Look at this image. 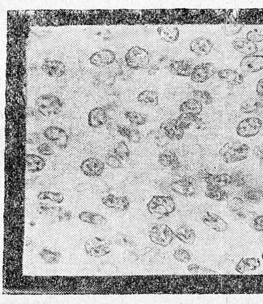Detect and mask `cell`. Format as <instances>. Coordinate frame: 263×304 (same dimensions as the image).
<instances>
[{"instance_id":"cell-1","label":"cell","mask_w":263,"mask_h":304,"mask_svg":"<svg viewBox=\"0 0 263 304\" xmlns=\"http://www.w3.org/2000/svg\"><path fill=\"white\" fill-rule=\"evenodd\" d=\"M207 147L216 163L224 170L246 167L251 155L249 143L219 134L208 140Z\"/></svg>"},{"instance_id":"cell-2","label":"cell","mask_w":263,"mask_h":304,"mask_svg":"<svg viewBox=\"0 0 263 304\" xmlns=\"http://www.w3.org/2000/svg\"><path fill=\"white\" fill-rule=\"evenodd\" d=\"M220 134L248 143L263 137V116H246L228 120Z\"/></svg>"},{"instance_id":"cell-3","label":"cell","mask_w":263,"mask_h":304,"mask_svg":"<svg viewBox=\"0 0 263 304\" xmlns=\"http://www.w3.org/2000/svg\"><path fill=\"white\" fill-rule=\"evenodd\" d=\"M249 144L251 155L245 168L255 176L263 179V137Z\"/></svg>"},{"instance_id":"cell-4","label":"cell","mask_w":263,"mask_h":304,"mask_svg":"<svg viewBox=\"0 0 263 304\" xmlns=\"http://www.w3.org/2000/svg\"><path fill=\"white\" fill-rule=\"evenodd\" d=\"M38 112L45 117H51L59 114L63 106L62 101L57 96L44 95L39 97L35 102Z\"/></svg>"},{"instance_id":"cell-5","label":"cell","mask_w":263,"mask_h":304,"mask_svg":"<svg viewBox=\"0 0 263 304\" xmlns=\"http://www.w3.org/2000/svg\"><path fill=\"white\" fill-rule=\"evenodd\" d=\"M149 211L155 217L164 218L172 213L175 204L170 197H156L148 205Z\"/></svg>"},{"instance_id":"cell-6","label":"cell","mask_w":263,"mask_h":304,"mask_svg":"<svg viewBox=\"0 0 263 304\" xmlns=\"http://www.w3.org/2000/svg\"><path fill=\"white\" fill-rule=\"evenodd\" d=\"M112 250L111 242L106 238L93 237L85 243V251L86 254L93 258H99L108 255Z\"/></svg>"},{"instance_id":"cell-7","label":"cell","mask_w":263,"mask_h":304,"mask_svg":"<svg viewBox=\"0 0 263 304\" xmlns=\"http://www.w3.org/2000/svg\"><path fill=\"white\" fill-rule=\"evenodd\" d=\"M125 63L132 70H141L147 67L150 62V55L147 51L135 46L130 48L125 55Z\"/></svg>"},{"instance_id":"cell-8","label":"cell","mask_w":263,"mask_h":304,"mask_svg":"<svg viewBox=\"0 0 263 304\" xmlns=\"http://www.w3.org/2000/svg\"><path fill=\"white\" fill-rule=\"evenodd\" d=\"M149 236L151 240L158 245L166 247L174 239L172 230L164 224H154L150 228Z\"/></svg>"},{"instance_id":"cell-9","label":"cell","mask_w":263,"mask_h":304,"mask_svg":"<svg viewBox=\"0 0 263 304\" xmlns=\"http://www.w3.org/2000/svg\"><path fill=\"white\" fill-rule=\"evenodd\" d=\"M43 135L46 140L60 149H64L68 145L69 136L61 128L54 126L48 127L44 130Z\"/></svg>"},{"instance_id":"cell-10","label":"cell","mask_w":263,"mask_h":304,"mask_svg":"<svg viewBox=\"0 0 263 304\" xmlns=\"http://www.w3.org/2000/svg\"><path fill=\"white\" fill-rule=\"evenodd\" d=\"M239 112L246 116H263V98L255 97L243 100L239 105Z\"/></svg>"},{"instance_id":"cell-11","label":"cell","mask_w":263,"mask_h":304,"mask_svg":"<svg viewBox=\"0 0 263 304\" xmlns=\"http://www.w3.org/2000/svg\"><path fill=\"white\" fill-rule=\"evenodd\" d=\"M216 72L217 68L212 63H203L195 67L191 79L195 82L203 83L212 77Z\"/></svg>"},{"instance_id":"cell-12","label":"cell","mask_w":263,"mask_h":304,"mask_svg":"<svg viewBox=\"0 0 263 304\" xmlns=\"http://www.w3.org/2000/svg\"><path fill=\"white\" fill-rule=\"evenodd\" d=\"M104 163L96 158L91 157L85 160L81 165L83 173L89 177L100 176L104 171Z\"/></svg>"},{"instance_id":"cell-13","label":"cell","mask_w":263,"mask_h":304,"mask_svg":"<svg viewBox=\"0 0 263 304\" xmlns=\"http://www.w3.org/2000/svg\"><path fill=\"white\" fill-rule=\"evenodd\" d=\"M240 67L245 73L258 72L263 69V56L254 54L246 56L242 60Z\"/></svg>"},{"instance_id":"cell-14","label":"cell","mask_w":263,"mask_h":304,"mask_svg":"<svg viewBox=\"0 0 263 304\" xmlns=\"http://www.w3.org/2000/svg\"><path fill=\"white\" fill-rule=\"evenodd\" d=\"M194 68L192 63L188 60L173 61L168 67L173 75L183 77L191 76Z\"/></svg>"},{"instance_id":"cell-15","label":"cell","mask_w":263,"mask_h":304,"mask_svg":"<svg viewBox=\"0 0 263 304\" xmlns=\"http://www.w3.org/2000/svg\"><path fill=\"white\" fill-rule=\"evenodd\" d=\"M214 47L213 42L205 37L197 38L190 43L191 50L197 56L204 57L208 54Z\"/></svg>"},{"instance_id":"cell-16","label":"cell","mask_w":263,"mask_h":304,"mask_svg":"<svg viewBox=\"0 0 263 304\" xmlns=\"http://www.w3.org/2000/svg\"><path fill=\"white\" fill-rule=\"evenodd\" d=\"M115 60V54L109 49H102L93 54L90 58L92 65L104 67L112 64Z\"/></svg>"},{"instance_id":"cell-17","label":"cell","mask_w":263,"mask_h":304,"mask_svg":"<svg viewBox=\"0 0 263 304\" xmlns=\"http://www.w3.org/2000/svg\"><path fill=\"white\" fill-rule=\"evenodd\" d=\"M108 121L106 110L101 107H96L92 109L88 117V124L90 127L97 129L105 125Z\"/></svg>"},{"instance_id":"cell-18","label":"cell","mask_w":263,"mask_h":304,"mask_svg":"<svg viewBox=\"0 0 263 304\" xmlns=\"http://www.w3.org/2000/svg\"><path fill=\"white\" fill-rule=\"evenodd\" d=\"M102 202L107 207L119 211L127 210L129 205L128 200L125 197H117L112 195L104 197Z\"/></svg>"},{"instance_id":"cell-19","label":"cell","mask_w":263,"mask_h":304,"mask_svg":"<svg viewBox=\"0 0 263 304\" xmlns=\"http://www.w3.org/2000/svg\"><path fill=\"white\" fill-rule=\"evenodd\" d=\"M219 78L231 86H238L244 81V76L237 71L231 69H224L218 72Z\"/></svg>"},{"instance_id":"cell-20","label":"cell","mask_w":263,"mask_h":304,"mask_svg":"<svg viewBox=\"0 0 263 304\" xmlns=\"http://www.w3.org/2000/svg\"><path fill=\"white\" fill-rule=\"evenodd\" d=\"M43 72L52 77H60L65 71L64 65L59 61L47 60L45 62L42 67Z\"/></svg>"},{"instance_id":"cell-21","label":"cell","mask_w":263,"mask_h":304,"mask_svg":"<svg viewBox=\"0 0 263 304\" xmlns=\"http://www.w3.org/2000/svg\"><path fill=\"white\" fill-rule=\"evenodd\" d=\"M232 45L236 51L246 56L253 55L258 50L256 44L247 39H236L233 41Z\"/></svg>"},{"instance_id":"cell-22","label":"cell","mask_w":263,"mask_h":304,"mask_svg":"<svg viewBox=\"0 0 263 304\" xmlns=\"http://www.w3.org/2000/svg\"><path fill=\"white\" fill-rule=\"evenodd\" d=\"M175 235L181 241L187 245L192 244L196 237L195 233L192 229L184 224L177 227Z\"/></svg>"},{"instance_id":"cell-23","label":"cell","mask_w":263,"mask_h":304,"mask_svg":"<svg viewBox=\"0 0 263 304\" xmlns=\"http://www.w3.org/2000/svg\"><path fill=\"white\" fill-rule=\"evenodd\" d=\"M203 222L208 227L218 231L225 230L226 224L223 220L218 215L206 212L202 218Z\"/></svg>"},{"instance_id":"cell-24","label":"cell","mask_w":263,"mask_h":304,"mask_svg":"<svg viewBox=\"0 0 263 304\" xmlns=\"http://www.w3.org/2000/svg\"><path fill=\"white\" fill-rule=\"evenodd\" d=\"M79 218L82 222L95 226H103L107 222L103 215L92 212H83L79 215Z\"/></svg>"},{"instance_id":"cell-25","label":"cell","mask_w":263,"mask_h":304,"mask_svg":"<svg viewBox=\"0 0 263 304\" xmlns=\"http://www.w3.org/2000/svg\"><path fill=\"white\" fill-rule=\"evenodd\" d=\"M157 32L161 38L168 43H173L179 37V31L175 26H161L158 29Z\"/></svg>"},{"instance_id":"cell-26","label":"cell","mask_w":263,"mask_h":304,"mask_svg":"<svg viewBox=\"0 0 263 304\" xmlns=\"http://www.w3.org/2000/svg\"><path fill=\"white\" fill-rule=\"evenodd\" d=\"M27 167L32 173L41 171L45 166L44 159L35 154H29L26 157Z\"/></svg>"},{"instance_id":"cell-27","label":"cell","mask_w":263,"mask_h":304,"mask_svg":"<svg viewBox=\"0 0 263 304\" xmlns=\"http://www.w3.org/2000/svg\"><path fill=\"white\" fill-rule=\"evenodd\" d=\"M182 113L199 115L203 110V104L195 99H190L184 102L180 106Z\"/></svg>"},{"instance_id":"cell-28","label":"cell","mask_w":263,"mask_h":304,"mask_svg":"<svg viewBox=\"0 0 263 304\" xmlns=\"http://www.w3.org/2000/svg\"><path fill=\"white\" fill-rule=\"evenodd\" d=\"M39 256L45 263L49 265L57 264L62 258L59 252L47 248L42 249L39 253Z\"/></svg>"},{"instance_id":"cell-29","label":"cell","mask_w":263,"mask_h":304,"mask_svg":"<svg viewBox=\"0 0 263 304\" xmlns=\"http://www.w3.org/2000/svg\"><path fill=\"white\" fill-rule=\"evenodd\" d=\"M138 101L144 105L155 106L158 104L159 97L155 92L147 90L142 92L139 95Z\"/></svg>"},{"instance_id":"cell-30","label":"cell","mask_w":263,"mask_h":304,"mask_svg":"<svg viewBox=\"0 0 263 304\" xmlns=\"http://www.w3.org/2000/svg\"><path fill=\"white\" fill-rule=\"evenodd\" d=\"M113 241L116 244L123 247H133L136 246V242L129 236L118 233L113 237Z\"/></svg>"},{"instance_id":"cell-31","label":"cell","mask_w":263,"mask_h":304,"mask_svg":"<svg viewBox=\"0 0 263 304\" xmlns=\"http://www.w3.org/2000/svg\"><path fill=\"white\" fill-rule=\"evenodd\" d=\"M193 98L202 104L210 105L214 102L212 95L206 91L196 90L193 93Z\"/></svg>"},{"instance_id":"cell-32","label":"cell","mask_w":263,"mask_h":304,"mask_svg":"<svg viewBox=\"0 0 263 304\" xmlns=\"http://www.w3.org/2000/svg\"><path fill=\"white\" fill-rule=\"evenodd\" d=\"M125 117L132 124L135 125H142L146 123V116L140 113L135 111H128L125 114Z\"/></svg>"},{"instance_id":"cell-33","label":"cell","mask_w":263,"mask_h":304,"mask_svg":"<svg viewBox=\"0 0 263 304\" xmlns=\"http://www.w3.org/2000/svg\"><path fill=\"white\" fill-rule=\"evenodd\" d=\"M38 198L42 201L48 200L57 204L62 203L64 199L63 195L61 194L48 191L41 192Z\"/></svg>"},{"instance_id":"cell-34","label":"cell","mask_w":263,"mask_h":304,"mask_svg":"<svg viewBox=\"0 0 263 304\" xmlns=\"http://www.w3.org/2000/svg\"><path fill=\"white\" fill-rule=\"evenodd\" d=\"M120 158L116 155L114 150L110 151L106 155L105 161L106 163L114 169L119 168L121 166Z\"/></svg>"},{"instance_id":"cell-35","label":"cell","mask_w":263,"mask_h":304,"mask_svg":"<svg viewBox=\"0 0 263 304\" xmlns=\"http://www.w3.org/2000/svg\"><path fill=\"white\" fill-rule=\"evenodd\" d=\"M246 39L254 43L261 42L263 41V31L257 29L250 31L247 34Z\"/></svg>"},{"instance_id":"cell-36","label":"cell","mask_w":263,"mask_h":304,"mask_svg":"<svg viewBox=\"0 0 263 304\" xmlns=\"http://www.w3.org/2000/svg\"><path fill=\"white\" fill-rule=\"evenodd\" d=\"M174 257L177 261L183 263H188L191 260L189 253L181 248H179L175 251Z\"/></svg>"},{"instance_id":"cell-37","label":"cell","mask_w":263,"mask_h":304,"mask_svg":"<svg viewBox=\"0 0 263 304\" xmlns=\"http://www.w3.org/2000/svg\"><path fill=\"white\" fill-rule=\"evenodd\" d=\"M114 151L120 159H125L127 157L129 150L127 145L123 142H120L116 146Z\"/></svg>"},{"instance_id":"cell-38","label":"cell","mask_w":263,"mask_h":304,"mask_svg":"<svg viewBox=\"0 0 263 304\" xmlns=\"http://www.w3.org/2000/svg\"><path fill=\"white\" fill-rule=\"evenodd\" d=\"M243 26L241 24H227L223 27L224 34L227 36H233L239 33L242 30Z\"/></svg>"},{"instance_id":"cell-39","label":"cell","mask_w":263,"mask_h":304,"mask_svg":"<svg viewBox=\"0 0 263 304\" xmlns=\"http://www.w3.org/2000/svg\"><path fill=\"white\" fill-rule=\"evenodd\" d=\"M119 76L121 79L123 80H129L133 75V72L132 69L129 68L126 64H122L120 68V71L119 73Z\"/></svg>"},{"instance_id":"cell-40","label":"cell","mask_w":263,"mask_h":304,"mask_svg":"<svg viewBox=\"0 0 263 304\" xmlns=\"http://www.w3.org/2000/svg\"><path fill=\"white\" fill-rule=\"evenodd\" d=\"M37 150L40 154L45 156H49L54 154V151L50 145L45 143L40 145Z\"/></svg>"},{"instance_id":"cell-41","label":"cell","mask_w":263,"mask_h":304,"mask_svg":"<svg viewBox=\"0 0 263 304\" xmlns=\"http://www.w3.org/2000/svg\"><path fill=\"white\" fill-rule=\"evenodd\" d=\"M127 137L130 142L135 143L139 142L141 139L140 134L135 129H129Z\"/></svg>"},{"instance_id":"cell-42","label":"cell","mask_w":263,"mask_h":304,"mask_svg":"<svg viewBox=\"0 0 263 304\" xmlns=\"http://www.w3.org/2000/svg\"><path fill=\"white\" fill-rule=\"evenodd\" d=\"M41 141V136L37 132H33L29 134L27 137V143L30 145H35Z\"/></svg>"},{"instance_id":"cell-43","label":"cell","mask_w":263,"mask_h":304,"mask_svg":"<svg viewBox=\"0 0 263 304\" xmlns=\"http://www.w3.org/2000/svg\"><path fill=\"white\" fill-rule=\"evenodd\" d=\"M156 143L160 147L166 146L169 143L170 137L167 135H159L156 137Z\"/></svg>"},{"instance_id":"cell-44","label":"cell","mask_w":263,"mask_h":304,"mask_svg":"<svg viewBox=\"0 0 263 304\" xmlns=\"http://www.w3.org/2000/svg\"><path fill=\"white\" fill-rule=\"evenodd\" d=\"M25 246L29 251H33L36 247V243L31 238L27 237L25 240Z\"/></svg>"},{"instance_id":"cell-45","label":"cell","mask_w":263,"mask_h":304,"mask_svg":"<svg viewBox=\"0 0 263 304\" xmlns=\"http://www.w3.org/2000/svg\"><path fill=\"white\" fill-rule=\"evenodd\" d=\"M256 93L258 97L263 98V78L258 82L256 88Z\"/></svg>"},{"instance_id":"cell-46","label":"cell","mask_w":263,"mask_h":304,"mask_svg":"<svg viewBox=\"0 0 263 304\" xmlns=\"http://www.w3.org/2000/svg\"><path fill=\"white\" fill-rule=\"evenodd\" d=\"M159 70L160 67L157 65L153 64L148 67L147 72L149 75H154L159 71Z\"/></svg>"},{"instance_id":"cell-47","label":"cell","mask_w":263,"mask_h":304,"mask_svg":"<svg viewBox=\"0 0 263 304\" xmlns=\"http://www.w3.org/2000/svg\"><path fill=\"white\" fill-rule=\"evenodd\" d=\"M254 223L255 228L258 230L263 231V216H258Z\"/></svg>"},{"instance_id":"cell-48","label":"cell","mask_w":263,"mask_h":304,"mask_svg":"<svg viewBox=\"0 0 263 304\" xmlns=\"http://www.w3.org/2000/svg\"><path fill=\"white\" fill-rule=\"evenodd\" d=\"M201 269V267L196 264H191L188 267V270L192 272H197Z\"/></svg>"}]
</instances>
